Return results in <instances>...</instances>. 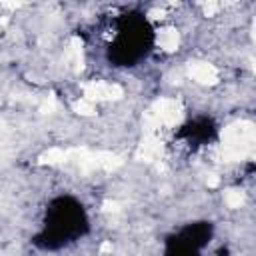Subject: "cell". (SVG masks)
Wrapping results in <instances>:
<instances>
[{
	"instance_id": "6da1fadb",
	"label": "cell",
	"mask_w": 256,
	"mask_h": 256,
	"mask_svg": "<svg viewBox=\"0 0 256 256\" xmlns=\"http://www.w3.org/2000/svg\"><path fill=\"white\" fill-rule=\"evenodd\" d=\"M252 134L254 124L234 122L222 132V146L226 160H246L252 154Z\"/></svg>"
},
{
	"instance_id": "7a4b0ae2",
	"label": "cell",
	"mask_w": 256,
	"mask_h": 256,
	"mask_svg": "<svg viewBox=\"0 0 256 256\" xmlns=\"http://www.w3.org/2000/svg\"><path fill=\"white\" fill-rule=\"evenodd\" d=\"M182 116H184V110H182L180 102H176L172 98H160L144 114V128L148 134H154L162 126H166V128L176 126L182 120Z\"/></svg>"
},
{
	"instance_id": "3957f363",
	"label": "cell",
	"mask_w": 256,
	"mask_h": 256,
	"mask_svg": "<svg viewBox=\"0 0 256 256\" xmlns=\"http://www.w3.org/2000/svg\"><path fill=\"white\" fill-rule=\"evenodd\" d=\"M84 98L90 102H104V100H120L124 96V88L118 84H110V82H88L82 86Z\"/></svg>"
},
{
	"instance_id": "277c9868",
	"label": "cell",
	"mask_w": 256,
	"mask_h": 256,
	"mask_svg": "<svg viewBox=\"0 0 256 256\" xmlns=\"http://www.w3.org/2000/svg\"><path fill=\"white\" fill-rule=\"evenodd\" d=\"M188 74L196 80V82H200V84H206V86H212V84H216L218 82V70H216V66L214 64H208V62H204V60H192L190 64H188Z\"/></svg>"
},
{
	"instance_id": "5b68a950",
	"label": "cell",
	"mask_w": 256,
	"mask_h": 256,
	"mask_svg": "<svg viewBox=\"0 0 256 256\" xmlns=\"http://www.w3.org/2000/svg\"><path fill=\"white\" fill-rule=\"evenodd\" d=\"M162 154V142L154 136V134H148L144 140H142V144H140V148H138V160H144V162H154L158 156Z\"/></svg>"
},
{
	"instance_id": "8992f818",
	"label": "cell",
	"mask_w": 256,
	"mask_h": 256,
	"mask_svg": "<svg viewBox=\"0 0 256 256\" xmlns=\"http://www.w3.org/2000/svg\"><path fill=\"white\" fill-rule=\"evenodd\" d=\"M66 62L74 72H80L84 66V58H82V40L78 36L70 38V46L66 50Z\"/></svg>"
},
{
	"instance_id": "52a82bcc",
	"label": "cell",
	"mask_w": 256,
	"mask_h": 256,
	"mask_svg": "<svg viewBox=\"0 0 256 256\" xmlns=\"http://www.w3.org/2000/svg\"><path fill=\"white\" fill-rule=\"evenodd\" d=\"M158 46L164 50V52H176L178 46H180V34L176 28H162L158 32Z\"/></svg>"
},
{
	"instance_id": "ba28073f",
	"label": "cell",
	"mask_w": 256,
	"mask_h": 256,
	"mask_svg": "<svg viewBox=\"0 0 256 256\" xmlns=\"http://www.w3.org/2000/svg\"><path fill=\"white\" fill-rule=\"evenodd\" d=\"M94 162H96V168L116 170L118 166H122L124 160L118 154H112V152H94Z\"/></svg>"
},
{
	"instance_id": "9c48e42d",
	"label": "cell",
	"mask_w": 256,
	"mask_h": 256,
	"mask_svg": "<svg viewBox=\"0 0 256 256\" xmlns=\"http://www.w3.org/2000/svg\"><path fill=\"white\" fill-rule=\"evenodd\" d=\"M68 160H70V152L62 150V148H50L44 154H40V164H48V166H56V164H62Z\"/></svg>"
},
{
	"instance_id": "30bf717a",
	"label": "cell",
	"mask_w": 256,
	"mask_h": 256,
	"mask_svg": "<svg viewBox=\"0 0 256 256\" xmlns=\"http://www.w3.org/2000/svg\"><path fill=\"white\" fill-rule=\"evenodd\" d=\"M74 112L80 114V116H92L96 112V108H94V102H90L86 98H80L78 102H74Z\"/></svg>"
},
{
	"instance_id": "8fae6325",
	"label": "cell",
	"mask_w": 256,
	"mask_h": 256,
	"mask_svg": "<svg viewBox=\"0 0 256 256\" xmlns=\"http://www.w3.org/2000/svg\"><path fill=\"white\" fill-rule=\"evenodd\" d=\"M224 202L230 206V208H240L244 204V194L242 190H228L224 194Z\"/></svg>"
},
{
	"instance_id": "7c38bea8",
	"label": "cell",
	"mask_w": 256,
	"mask_h": 256,
	"mask_svg": "<svg viewBox=\"0 0 256 256\" xmlns=\"http://www.w3.org/2000/svg\"><path fill=\"white\" fill-rule=\"evenodd\" d=\"M54 110H56V100L50 96V98L44 102V106H42V112H44V114H52Z\"/></svg>"
},
{
	"instance_id": "4fadbf2b",
	"label": "cell",
	"mask_w": 256,
	"mask_h": 256,
	"mask_svg": "<svg viewBox=\"0 0 256 256\" xmlns=\"http://www.w3.org/2000/svg\"><path fill=\"white\" fill-rule=\"evenodd\" d=\"M218 8H220V6H218L216 2H206V4H204V14H206V16H214V14L218 12Z\"/></svg>"
},
{
	"instance_id": "5bb4252c",
	"label": "cell",
	"mask_w": 256,
	"mask_h": 256,
	"mask_svg": "<svg viewBox=\"0 0 256 256\" xmlns=\"http://www.w3.org/2000/svg\"><path fill=\"white\" fill-rule=\"evenodd\" d=\"M120 204L118 202H104V212H118Z\"/></svg>"
},
{
	"instance_id": "9a60e30c",
	"label": "cell",
	"mask_w": 256,
	"mask_h": 256,
	"mask_svg": "<svg viewBox=\"0 0 256 256\" xmlns=\"http://www.w3.org/2000/svg\"><path fill=\"white\" fill-rule=\"evenodd\" d=\"M206 184H208L210 188L218 186V176H216V174H208V176H206Z\"/></svg>"
},
{
	"instance_id": "2e32d148",
	"label": "cell",
	"mask_w": 256,
	"mask_h": 256,
	"mask_svg": "<svg viewBox=\"0 0 256 256\" xmlns=\"http://www.w3.org/2000/svg\"><path fill=\"white\" fill-rule=\"evenodd\" d=\"M150 18H152V20L164 18V12H162V10H150Z\"/></svg>"
},
{
	"instance_id": "e0dca14e",
	"label": "cell",
	"mask_w": 256,
	"mask_h": 256,
	"mask_svg": "<svg viewBox=\"0 0 256 256\" xmlns=\"http://www.w3.org/2000/svg\"><path fill=\"white\" fill-rule=\"evenodd\" d=\"M100 252H112V244H110V242H106V244H102V248H100Z\"/></svg>"
},
{
	"instance_id": "ac0fdd59",
	"label": "cell",
	"mask_w": 256,
	"mask_h": 256,
	"mask_svg": "<svg viewBox=\"0 0 256 256\" xmlns=\"http://www.w3.org/2000/svg\"><path fill=\"white\" fill-rule=\"evenodd\" d=\"M250 66H252V72L256 74V58H252V60H250Z\"/></svg>"
},
{
	"instance_id": "d6986e66",
	"label": "cell",
	"mask_w": 256,
	"mask_h": 256,
	"mask_svg": "<svg viewBox=\"0 0 256 256\" xmlns=\"http://www.w3.org/2000/svg\"><path fill=\"white\" fill-rule=\"evenodd\" d=\"M252 36H254V42H256V18H254V32H252Z\"/></svg>"
}]
</instances>
